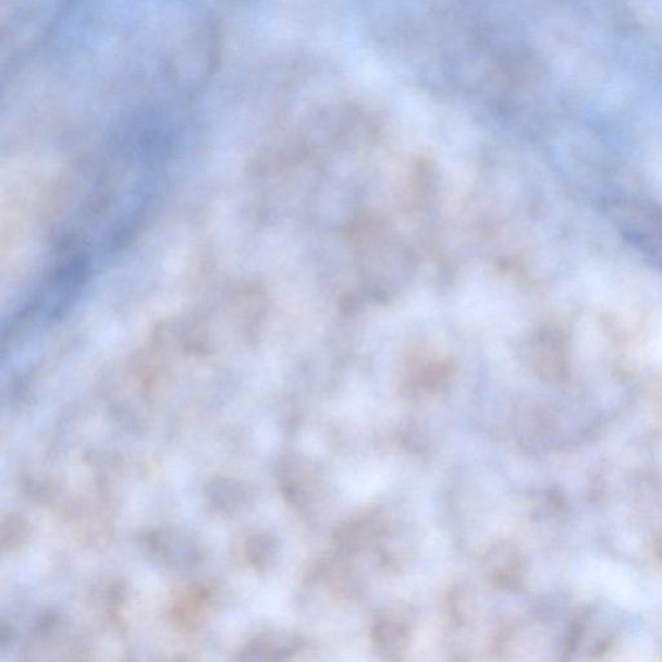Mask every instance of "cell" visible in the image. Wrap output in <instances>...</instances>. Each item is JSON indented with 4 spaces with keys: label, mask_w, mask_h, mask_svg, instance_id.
Returning a JSON list of instances; mask_svg holds the SVG:
<instances>
[{
    "label": "cell",
    "mask_w": 662,
    "mask_h": 662,
    "mask_svg": "<svg viewBox=\"0 0 662 662\" xmlns=\"http://www.w3.org/2000/svg\"><path fill=\"white\" fill-rule=\"evenodd\" d=\"M381 529L377 515H364L338 529L335 542L346 553H357L375 540Z\"/></svg>",
    "instance_id": "1"
},
{
    "label": "cell",
    "mask_w": 662,
    "mask_h": 662,
    "mask_svg": "<svg viewBox=\"0 0 662 662\" xmlns=\"http://www.w3.org/2000/svg\"><path fill=\"white\" fill-rule=\"evenodd\" d=\"M371 638L379 652L392 658L403 653L408 646L409 630L399 621L384 620L372 627Z\"/></svg>",
    "instance_id": "2"
}]
</instances>
